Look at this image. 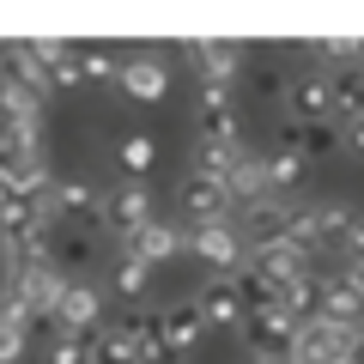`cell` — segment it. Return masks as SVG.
Masks as SVG:
<instances>
[{"mask_svg":"<svg viewBox=\"0 0 364 364\" xmlns=\"http://www.w3.org/2000/svg\"><path fill=\"white\" fill-rule=\"evenodd\" d=\"M49 207H55V219H61V231H73V237H91V231L109 225V195L91 176H61L55 195H49Z\"/></svg>","mask_w":364,"mask_h":364,"instance_id":"cell-1","label":"cell"},{"mask_svg":"<svg viewBox=\"0 0 364 364\" xmlns=\"http://www.w3.org/2000/svg\"><path fill=\"white\" fill-rule=\"evenodd\" d=\"M188 255H200L213 273H225V279H237V273L249 267V243H243V231H237V219L188 225Z\"/></svg>","mask_w":364,"mask_h":364,"instance_id":"cell-2","label":"cell"},{"mask_svg":"<svg viewBox=\"0 0 364 364\" xmlns=\"http://www.w3.org/2000/svg\"><path fill=\"white\" fill-rule=\"evenodd\" d=\"M298 316L279 304V310H255L243 322V346L255 352V358H291V346H298Z\"/></svg>","mask_w":364,"mask_h":364,"instance_id":"cell-3","label":"cell"},{"mask_svg":"<svg viewBox=\"0 0 364 364\" xmlns=\"http://www.w3.org/2000/svg\"><path fill=\"white\" fill-rule=\"evenodd\" d=\"M286 116L291 128H310V122H334V91H328V73L316 67H298L286 85Z\"/></svg>","mask_w":364,"mask_h":364,"instance_id":"cell-4","label":"cell"},{"mask_svg":"<svg viewBox=\"0 0 364 364\" xmlns=\"http://www.w3.org/2000/svg\"><path fill=\"white\" fill-rule=\"evenodd\" d=\"M176 207L188 225H213V219H231V188H225L219 176H200V170H188V176L176 182Z\"/></svg>","mask_w":364,"mask_h":364,"instance_id":"cell-5","label":"cell"},{"mask_svg":"<svg viewBox=\"0 0 364 364\" xmlns=\"http://www.w3.org/2000/svg\"><path fill=\"white\" fill-rule=\"evenodd\" d=\"M116 91L128 97V104H164L170 97V67L164 55H128L116 73Z\"/></svg>","mask_w":364,"mask_h":364,"instance_id":"cell-6","label":"cell"},{"mask_svg":"<svg viewBox=\"0 0 364 364\" xmlns=\"http://www.w3.org/2000/svg\"><path fill=\"white\" fill-rule=\"evenodd\" d=\"M195 128L207 134V140H237V134H243V104H237L231 85H200V97H195Z\"/></svg>","mask_w":364,"mask_h":364,"instance_id":"cell-7","label":"cell"},{"mask_svg":"<svg viewBox=\"0 0 364 364\" xmlns=\"http://www.w3.org/2000/svg\"><path fill=\"white\" fill-rule=\"evenodd\" d=\"M182 55H188V67H195L200 85H237V79H243V67H249V55L237 49V43H219V37L188 43Z\"/></svg>","mask_w":364,"mask_h":364,"instance_id":"cell-8","label":"cell"},{"mask_svg":"<svg viewBox=\"0 0 364 364\" xmlns=\"http://www.w3.org/2000/svg\"><path fill=\"white\" fill-rule=\"evenodd\" d=\"M291 213H298V207H286V200H261V207H249L243 219H237L249 255H255V249H273V243H291Z\"/></svg>","mask_w":364,"mask_h":364,"instance_id":"cell-9","label":"cell"},{"mask_svg":"<svg viewBox=\"0 0 364 364\" xmlns=\"http://www.w3.org/2000/svg\"><path fill=\"white\" fill-rule=\"evenodd\" d=\"M152 219H158V213H152L146 182H116V188H109V231H116L122 243H128V237H140Z\"/></svg>","mask_w":364,"mask_h":364,"instance_id":"cell-10","label":"cell"},{"mask_svg":"<svg viewBox=\"0 0 364 364\" xmlns=\"http://www.w3.org/2000/svg\"><path fill=\"white\" fill-rule=\"evenodd\" d=\"M195 304H200V316H207V328H243L249 322V304H243V286L237 279H207V286L195 291Z\"/></svg>","mask_w":364,"mask_h":364,"instance_id":"cell-11","label":"cell"},{"mask_svg":"<svg viewBox=\"0 0 364 364\" xmlns=\"http://www.w3.org/2000/svg\"><path fill=\"white\" fill-rule=\"evenodd\" d=\"M55 328H67V334H97L104 328V291L91 286V279H73L61 310H55Z\"/></svg>","mask_w":364,"mask_h":364,"instance_id":"cell-12","label":"cell"},{"mask_svg":"<svg viewBox=\"0 0 364 364\" xmlns=\"http://www.w3.org/2000/svg\"><path fill=\"white\" fill-rule=\"evenodd\" d=\"M316 316L334 322L340 334H358V328H364V291H358V279H352V273H346V279H322V310H316Z\"/></svg>","mask_w":364,"mask_h":364,"instance_id":"cell-13","label":"cell"},{"mask_svg":"<svg viewBox=\"0 0 364 364\" xmlns=\"http://www.w3.org/2000/svg\"><path fill=\"white\" fill-rule=\"evenodd\" d=\"M346 340L352 334H340L334 322H304L298 328V346H291V364H346Z\"/></svg>","mask_w":364,"mask_h":364,"instance_id":"cell-14","label":"cell"},{"mask_svg":"<svg viewBox=\"0 0 364 364\" xmlns=\"http://www.w3.org/2000/svg\"><path fill=\"white\" fill-rule=\"evenodd\" d=\"M0 122L6 128H43V91L25 85L13 67L0 73Z\"/></svg>","mask_w":364,"mask_h":364,"instance_id":"cell-15","label":"cell"},{"mask_svg":"<svg viewBox=\"0 0 364 364\" xmlns=\"http://www.w3.org/2000/svg\"><path fill=\"white\" fill-rule=\"evenodd\" d=\"M122 249H128V255H140L146 267H158V261H176L182 249H188V225H170V219H152V225H146L140 237H128V243H122Z\"/></svg>","mask_w":364,"mask_h":364,"instance_id":"cell-16","label":"cell"},{"mask_svg":"<svg viewBox=\"0 0 364 364\" xmlns=\"http://www.w3.org/2000/svg\"><path fill=\"white\" fill-rule=\"evenodd\" d=\"M158 316H164V340H170V352H176V358H182V352H195L200 340H207V316H200V304H195V298L164 304Z\"/></svg>","mask_w":364,"mask_h":364,"instance_id":"cell-17","label":"cell"},{"mask_svg":"<svg viewBox=\"0 0 364 364\" xmlns=\"http://www.w3.org/2000/svg\"><path fill=\"white\" fill-rule=\"evenodd\" d=\"M304 61L316 73H346V67H364V37H310L304 43Z\"/></svg>","mask_w":364,"mask_h":364,"instance_id":"cell-18","label":"cell"},{"mask_svg":"<svg viewBox=\"0 0 364 364\" xmlns=\"http://www.w3.org/2000/svg\"><path fill=\"white\" fill-rule=\"evenodd\" d=\"M243 140H207V134H195V158H188V170H200V176H219L231 182L237 164H243Z\"/></svg>","mask_w":364,"mask_h":364,"instance_id":"cell-19","label":"cell"},{"mask_svg":"<svg viewBox=\"0 0 364 364\" xmlns=\"http://www.w3.org/2000/svg\"><path fill=\"white\" fill-rule=\"evenodd\" d=\"M279 140H286L291 152L304 158V164H322V158H334L340 146H346V134H340L334 122H310V128H286Z\"/></svg>","mask_w":364,"mask_h":364,"instance_id":"cell-20","label":"cell"},{"mask_svg":"<svg viewBox=\"0 0 364 364\" xmlns=\"http://www.w3.org/2000/svg\"><path fill=\"white\" fill-rule=\"evenodd\" d=\"M249 267L267 273L273 286H291V279H304V273H310V255H304L298 243H273V249H255V255H249Z\"/></svg>","mask_w":364,"mask_h":364,"instance_id":"cell-21","label":"cell"},{"mask_svg":"<svg viewBox=\"0 0 364 364\" xmlns=\"http://www.w3.org/2000/svg\"><path fill=\"white\" fill-rule=\"evenodd\" d=\"M225 188H231V207H243V213L261 207V200H273V182H267V170H261V152H249Z\"/></svg>","mask_w":364,"mask_h":364,"instance_id":"cell-22","label":"cell"},{"mask_svg":"<svg viewBox=\"0 0 364 364\" xmlns=\"http://www.w3.org/2000/svg\"><path fill=\"white\" fill-rule=\"evenodd\" d=\"M152 273H158V267H146L140 255H128V249H122V255H116V267H109V291H116L122 304H134V310H140L146 286H152Z\"/></svg>","mask_w":364,"mask_h":364,"instance_id":"cell-23","label":"cell"},{"mask_svg":"<svg viewBox=\"0 0 364 364\" xmlns=\"http://www.w3.org/2000/svg\"><path fill=\"white\" fill-rule=\"evenodd\" d=\"M91 364H146V358H140V340L122 322H109V328L91 334Z\"/></svg>","mask_w":364,"mask_h":364,"instance_id":"cell-24","label":"cell"},{"mask_svg":"<svg viewBox=\"0 0 364 364\" xmlns=\"http://www.w3.org/2000/svg\"><path fill=\"white\" fill-rule=\"evenodd\" d=\"M328 91H334V116L346 122H364V67H346V73H328Z\"/></svg>","mask_w":364,"mask_h":364,"instance_id":"cell-25","label":"cell"},{"mask_svg":"<svg viewBox=\"0 0 364 364\" xmlns=\"http://www.w3.org/2000/svg\"><path fill=\"white\" fill-rule=\"evenodd\" d=\"M116 164H122V182H146V170L158 164V140L152 134H122Z\"/></svg>","mask_w":364,"mask_h":364,"instance_id":"cell-26","label":"cell"},{"mask_svg":"<svg viewBox=\"0 0 364 364\" xmlns=\"http://www.w3.org/2000/svg\"><path fill=\"white\" fill-rule=\"evenodd\" d=\"M261 170H267L273 195H286V188H298V182H304V170H310V164H304V158L279 140V146H267V152H261Z\"/></svg>","mask_w":364,"mask_h":364,"instance_id":"cell-27","label":"cell"},{"mask_svg":"<svg viewBox=\"0 0 364 364\" xmlns=\"http://www.w3.org/2000/svg\"><path fill=\"white\" fill-rule=\"evenodd\" d=\"M279 304H286L298 322H316V310H322V279H316V273H304V279L279 286Z\"/></svg>","mask_w":364,"mask_h":364,"instance_id":"cell-28","label":"cell"},{"mask_svg":"<svg viewBox=\"0 0 364 364\" xmlns=\"http://www.w3.org/2000/svg\"><path fill=\"white\" fill-rule=\"evenodd\" d=\"M79 73H85V85H104V79L122 73L116 49H104V43H79Z\"/></svg>","mask_w":364,"mask_h":364,"instance_id":"cell-29","label":"cell"},{"mask_svg":"<svg viewBox=\"0 0 364 364\" xmlns=\"http://www.w3.org/2000/svg\"><path fill=\"white\" fill-rule=\"evenodd\" d=\"M237 286H243V304H249V316H255V310H279V286H273L267 273L243 267V273H237Z\"/></svg>","mask_w":364,"mask_h":364,"instance_id":"cell-30","label":"cell"},{"mask_svg":"<svg viewBox=\"0 0 364 364\" xmlns=\"http://www.w3.org/2000/svg\"><path fill=\"white\" fill-rule=\"evenodd\" d=\"M43 358H49V364H91V334H67V328H55Z\"/></svg>","mask_w":364,"mask_h":364,"instance_id":"cell-31","label":"cell"},{"mask_svg":"<svg viewBox=\"0 0 364 364\" xmlns=\"http://www.w3.org/2000/svg\"><path fill=\"white\" fill-rule=\"evenodd\" d=\"M25 346H31V328H18V322L0 316V364H18V358H25Z\"/></svg>","mask_w":364,"mask_h":364,"instance_id":"cell-32","label":"cell"},{"mask_svg":"<svg viewBox=\"0 0 364 364\" xmlns=\"http://www.w3.org/2000/svg\"><path fill=\"white\" fill-rule=\"evenodd\" d=\"M286 85H291V73L286 67H255V97H279V104H286Z\"/></svg>","mask_w":364,"mask_h":364,"instance_id":"cell-33","label":"cell"},{"mask_svg":"<svg viewBox=\"0 0 364 364\" xmlns=\"http://www.w3.org/2000/svg\"><path fill=\"white\" fill-rule=\"evenodd\" d=\"M340 249L352 255V267H364V213H358V219L346 225V237H340Z\"/></svg>","mask_w":364,"mask_h":364,"instance_id":"cell-34","label":"cell"},{"mask_svg":"<svg viewBox=\"0 0 364 364\" xmlns=\"http://www.w3.org/2000/svg\"><path fill=\"white\" fill-rule=\"evenodd\" d=\"M346 364H364V328H358V334L346 340Z\"/></svg>","mask_w":364,"mask_h":364,"instance_id":"cell-35","label":"cell"},{"mask_svg":"<svg viewBox=\"0 0 364 364\" xmlns=\"http://www.w3.org/2000/svg\"><path fill=\"white\" fill-rule=\"evenodd\" d=\"M346 146H352V152H364V122H352V128H346Z\"/></svg>","mask_w":364,"mask_h":364,"instance_id":"cell-36","label":"cell"},{"mask_svg":"<svg viewBox=\"0 0 364 364\" xmlns=\"http://www.w3.org/2000/svg\"><path fill=\"white\" fill-rule=\"evenodd\" d=\"M352 279H358V291H364V267H352Z\"/></svg>","mask_w":364,"mask_h":364,"instance_id":"cell-37","label":"cell"},{"mask_svg":"<svg viewBox=\"0 0 364 364\" xmlns=\"http://www.w3.org/2000/svg\"><path fill=\"white\" fill-rule=\"evenodd\" d=\"M255 364H291V358H255Z\"/></svg>","mask_w":364,"mask_h":364,"instance_id":"cell-38","label":"cell"},{"mask_svg":"<svg viewBox=\"0 0 364 364\" xmlns=\"http://www.w3.org/2000/svg\"><path fill=\"white\" fill-rule=\"evenodd\" d=\"M0 73H6V49H0Z\"/></svg>","mask_w":364,"mask_h":364,"instance_id":"cell-39","label":"cell"}]
</instances>
